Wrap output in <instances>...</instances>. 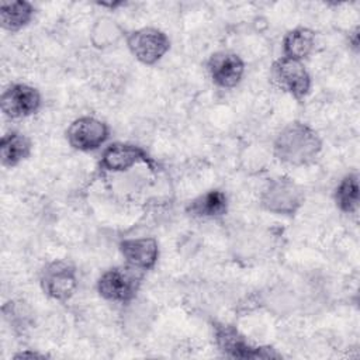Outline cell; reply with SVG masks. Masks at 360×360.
<instances>
[{
    "mask_svg": "<svg viewBox=\"0 0 360 360\" xmlns=\"http://www.w3.org/2000/svg\"><path fill=\"white\" fill-rule=\"evenodd\" d=\"M322 150L319 134L308 124L292 121L287 124L274 138V156L290 166H308L316 160Z\"/></svg>",
    "mask_w": 360,
    "mask_h": 360,
    "instance_id": "cell-1",
    "label": "cell"
},
{
    "mask_svg": "<svg viewBox=\"0 0 360 360\" xmlns=\"http://www.w3.org/2000/svg\"><path fill=\"white\" fill-rule=\"evenodd\" d=\"M304 188L288 176L269 180L260 193L262 208L274 215L294 217L304 205Z\"/></svg>",
    "mask_w": 360,
    "mask_h": 360,
    "instance_id": "cell-2",
    "label": "cell"
},
{
    "mask_svg": "<svg viewBox=\"0 0 360 360\" xmlns=\"http://www.w3.org/2000/svg\"><path fill=\"white\" fill-rule=\"evenodd\" d=\"M143 271L128 264L114 266L101 273L97 280V292L101 298L115 304H128L139 292Z\"/></svg>",
    "mask_w": 360,
    "mask_h": 360,
    "instance_id": "cell-3",
    "label": "cell"
},
{
    "mask_svg": "<svg viewBox=\"0 0 360 360\" xmlns=\"http://www.w3.org/2000/svg\"><path fill=\"white\" fill-rule=\"evenodd\" d=\"M214 342L218 350L231 359L256 360V359H278L281 357L270 346H253L248 342L246 336L231 323L214 322L212 325Z\"/></svg>",
    "mask_w": 360,
    "mask_h": 360,
    "instance_id": "cell-4",
    "label": "cell"
},
{
    "mask_svg": "<svg viewBox=\"0 0 360 360\" xmlns=\"http://www.w3.org/2000/svg\"><path fill=\"white\" fill-rule=\"evenodd\" d=\"M270 80L281 91L290 94L292 98L304 100L312 86L311 75L305 65L290 58H278L270 68Z\"/></svg>",
    "mask_w": 360,
    "mask_h": 360,
    "instance_id": "cell-5",
    "label": "cell"
},
{
    "mask_svg": "<svg viewBox=\"0 0 360 360\" xmlns=\"http://www.w3.org/2000/svg\"><path fill=\"white\" fill-rule=\"evenodd\" d=\"M127 46L139 63L153 66L169 52L170 39L159 28L142 27L128 34Z\"/></svg>",
    "mask_w": 360,
    "mask_h": 360,
    "instance_id": "cell-6",
    "label": "cell"
},
{
    "mask_svg": "<svg viewBox=\"0 0 360 360\" xmlns=\"http://www.w3.org/2000/svg\"><path fill=\"white\" fill-rule=\"evenodd\" d=\"M77 270L66 260L49 262L39 274V284L46 297L66 302L77 290Z\"/></svg>",
    "mask_w": 360,
    "mask_h": 360,
    "instance_id": "cell-7",
    "label": "cell"
},
{
    "mask_svg": "<svg viewBox=\"0 0 360 360\" xmlns=\"http://www.w3.org/2000/svg\"><path fill=\"white\" fill-rule=\"evenodd\" d=\"M65 136L69 146L75 150L94 152L107 142L110 127L96 117L83 115L69 124Z\"/></svg>",
    "mask_w": 360,
    "mask_h": 360,
    "instance_id": "cell-8",
    "label": "cell"
},
{
    "mask_svg": "<svg viewBox=\"0 0 360 360\" xmlns=\"http://www.w3.org/2000/svg\"><path fill=\"white\" fill-rule=\"evenodd\" d=\"M41 103L39 90L27 83L10 84L0 97L1 112L10 120L31 117L41 108Z\"/></svg>",
    "mask_w": 360,
    "mask_h": 360,
    "instance_id": "cell-9",
    "label": "cell"
},
{
    "mask_svg": "<svg viewBox=\"0 0 360 360\" xmlns=\"http://www.w3.org/2000/svg\"><path fill=\"white\" fill-rule=\"evenodd\" d=\"M139 163L152 166V159L143 148L128 142L110 143L103 149L100 158V167L112 173L127 172Z\"/></svg>",
    "mask_w": 360,
    "mask_h": 360,
    "instance_id": "cell-10",
    "label": "cell"
},
{
    "mask_svg": "<svg viewBox=\"0 0 360 360\" xmlns=\"http://www.w3.org/2000/svg\"><path fill=\"white\" fill-rule=\"evenodd\" d=\"M207 70L215 86L233 89L240 83L245 75V62L235 52L218 51L208 58Z\"/></svg>",
    "mask_w": 360,
    "mask_h": 360,
    "instance_id": "cell-11",
    "label": "cell"
},
{
    "mask_svg": "<svg viewBox=\"0 0 360 360\" xmlns=\"http://www.w3.org/2000/svg\"><path fill=\"white\" fill-rule=\"evenodd\" d=\"M118 249L125 260V264L143 273L155 267L160 255L159 242L152 236L122 239Z\"/></svg>",
    "mask_w": 360,
    "mask_h": 360,
    "instance_id": "cell-12",
    "label": "cell"
},
{
    "mask_svg": "<svg viewBox=\"0 0 360 360\" xmlns=\"http://www.w3.org/2000/svg\"><path fill=\"white\" fill-rule=\"evenodd\" d=\"M228 195L222 190L211 188L190 200L186 212L193 218H219L228 212Z\"/></svg>",
    "mask_w": 360,
    "mask_h": 360,
    "instance_id": "cell-13",
    "label": "cell"
},
{
    "mask_svg": "<svg viewBox=\"0 0 360 360\" xmlns=\"http://www.w3.org/2000/svg\"><path fill=\"white\" fill-rule=\"evenodd\" d=\"M32 152L31 139L18 131H8L0 141V162L4 167L13 169L27 160Z\"/></svg>",
    "mask_w": 360,
    "mask_h": 360,
    "instance_id": "cell-14",
    "label": "cell"
},
{
    "mask_svg": "<svg viewBox=\"0 0 360 360\" xmlns=\"http://www.w3.org/2000/svg\"><path fill=\"white\" fill-rule=\"evenodd\" d=\"M316 44V34L308 27H295L283 38V56L302 62L312 53Z\"/></svg>",
    "mask_w": 360,
    "mask_h": 360,
    "instance_id": "cell-15",
    "label": "cell"
},
{
    "mask_svg": "<svg viewBox=\"0 0 360 360\" xmlns=\"http://www.w3.org/2000/svg\"><path fill=\"white\" fill-rule=\"evenodd\" d=\"M35 14V7L30 1H1L0 4V24L7 32H18L27 27Z\"/></svg>",
    "mask_w": 360,
    "mask_h": 360,
    "instance_id": "cell-16",
    "label": "cell"
},
{
    "mask_svg": "<svg viewBox=\"0 0 360 360\" xmlns=\"http://www.w3.org/2000/svg\"><path fill=\"white\" fill-rule=\"evenodd\" d=\"M333 201L343 214H356L359 210V174L347 173L333 190Z\"/></svg>",
    "mask_w": 360,
    "mask_h": 360,
    "instance_id": "cell-17",
    "label": "cell"
},
{
    "mask_svg": "<svg viewBox=\"0 0 360 360\" xmlns=\"http://www.w3.org/2000/svg\"><path fill=\"white\" fill-rule=\"evenodd\" d=\"M45 359V357H49L48 354L45 353H39V352H31V350H24V352H20L17 354H14V359Z\"/></svg>",
    "mask_w": 360,
    "mask_h": 360,
    "instance_id": "cell-18",
    "label": "cell"
}]
</instances>
